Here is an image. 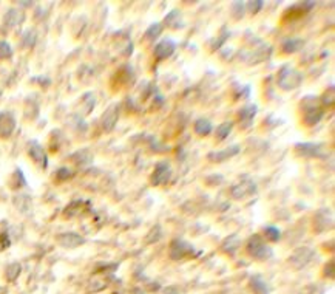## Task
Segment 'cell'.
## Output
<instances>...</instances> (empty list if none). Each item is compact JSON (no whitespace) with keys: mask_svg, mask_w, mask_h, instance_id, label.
I'll return each instance as SVG.
<instances>
[{"mask_svg":"<svg viewBox=\"0 0 335 294\" xmlns=\"http://www.w3.org/2000/svg\"><path fill=\"white\" fill-rule=\"evenodd\" d=\"M162 237V231H161V226L159 225H156L155 228H151L150 229V232L147 234V237H145V243H148V245H151V243H156L159 239Z\"/></svg>","mask_w":335,"mask_h":294,"instance_id":"obj_37","label":"cell"},{"mask_svg":"<svg viewBox=\"0 0 335 294\" xmlns=\"http://www.w3.org/2000/svg\"><path fill=\"white\" fill-rule=\"evenodd\" d=\"M303 79H304V76H303V73L300 72V70H297L295 67L286 64V65H283L280 70H278L276 86H278V89H281L283 92H294L303 84Z\"/></svg>","mask_w":335,"mask_h":294,"instance_id":"obj_2","label":"cell"},{"mask_svg":"<svg viewBox=\"0 0 335 294\" xmlns=\"http://www.w3.org/2000/svg\"><path fill=\"white\" fill-rule=\"evenodd\" d=\"M73 177H74V171L68 169V167H61V169H58V172H56V180L58 181H67Z\"/></svg>","mask_w":335,"mask_h":294,"instance_id":"obj_38","label":"cell"},{"mask_svg":"<svg viewBox=\"0 0 335 294\" xmlns=\"http://www.w3.org/2000/svg\"><path fill=\"white\" fill-rule=\"evenodd\" d=\"M36 40H37V33H36V30H33V28L26 30L22 34V45L25 48H33L36 45Z\"/></svg>","mask_w":335,"mask_h":294,"instance_id":"obj_33","label":"cell"},{"mask_svg":"<svg viewBox=\"0 0 335 294\" xmlns=\"http://www.w3.org/2000/svg\"><path fill=\"white\" fill-rule=\"evenodd\" d=\"M241 245V240H240V237L236 235V234H233V235H230V237H227V239L222 242V246H221V249L224 251V253H227V254H235V251L238 249V246Z\"/></svg>","mask_w":335,"mask_h":294,"instance_id":"obj_26","label":"cell"},{"mask_svg":"<svg viewBox=\"0 0 335 294\" xmlns=\"http://www.w3.org/2000/svg\"><path fill=\"white\" fill-rule=\"evenodd\" d=\"M270 53H272V47L264 45V47L258 48L255 53H252L249 56V59H252L249 64H258V62H263V61H268L270 58Z\"/></svg>","mask_w":335,"mask_h":294,"instance_id":"obj_24","label":"cell"},{"mask_svg":"<svg viewBox=\"0 0 335 294\" xmlns=\"http://www.w3.org/2000/svg\"><path fill=\"white\" fill-rule=\"evenodd\" d=\"M229 37H230V33H222V34H221V36H219V37L213 42V45H212V51H216L218 48H221L222 45L226 44V40H227Z\"/></svg>","mask_w":335,"mask_h":294,"instance_id":"obj_41","label":"cell"},{"mask_svg":"<svg viewBox=\"0 0 335 294\" xmlns=\"http://www.w3.org/2000/svg\"><path fill=\"white\" fill-rule=\"evenodd\" d=\"M110 277L104 273H96V276L91 279L88 282V291L90 293H97V291H102L108 287V282Z\"/></svg>","mask_w":335,"mask_h":294,"instance_id":"obj_21","label":"cell"},{"mask_svg":"<svg viewBox=\"0 0 335 294\" xmlns=\"http://www.w3.org/2000/svg\"><path fill=\"white\" fill-rule=\"evenodd\" d=\"M28 155H30V158L39 167H42V169H47L48 167V155H47L45 149L42 147L37 141L30 143V146H28Z\"/></svg>","mask_w":335,"mask_h":294,"instance_id":"obj_15","label":"cell"},{"mask_svg":"<svg viewBox=\"0 0 335 294\" xmlns=\"http://www.w3.org/2000/svg\"><path fill=\"white\" fill-rule=\"evenodd\" d=\"M323 146L325 144H318V143H297L295 155L303 158H322L325 155Z\"/></svg>","mask_w":335,"mask_h":294,"instance_id":"obj_8","label":"cell"},{"mask_svg":"<svg viewBox=\"0 0 335 294\" xmlns=\"http://www.w3.org/2000/svg\"><path fill=\"white\" fill-rule=\"evenodd\" d=\"M23 20H25V11L20 9V8H9L8 12L5 14V17H3L5 25L9 26V28L20 25Z\"/></svg>","mask_w":335,"mask_h":294,"instance_id":"obj_20","label":"cell"},{"mask_svg":"<svg viewBox=\"0 0 335 294\" xmlns=\"http://www.w3.org/2000/svg\"><path fill=\"white\" fill-rule=\"evenodd\" d=\"M332 228H334V215L331 209L323 207L317 211V214L314 215V231L317 234H323Z\"/></svg>","mask_w":335,"mask_h":294,"instance_id":"obj_7","label":"cell"},{"mask_svg":"<svg viewBox=\"0 0 335 294\" xmlns=\"http://www.w3.org/2000/svg\"><path fill=\"white\" fill-rule=\"evenodd\" d=\"M56 240H58V243L62 248H68V249L82 246L83 243H85V239H83L80 234H76V232H64V234H59L58 237H56Z\"/></svg>","mask_w":335,"mask_h":294,"instance_id":"obj_18","label":"cell"},{"mask_svg":"<svg viewBox=\"0 0 335 294\" xmlns=\"http://www.w3.org/2000/svg\"><path fill=\"white\" fill-rule=\"evenodd\" d=\"M230 12H232L233 19H236V20L243 19L244 17V12H246V3L244 2H233Z\"/></svg>","mask_w":335,"mask_h":294,"instance_id":"obj_36","label":"cell"},{"mask_svg":"<svg viewBox=\"0 0 335 294\" xmlns=\"http://www.w3.org/2000/svg\"><path fill=\"white\" fill-rule=\"evenodd\" d=\"M9 246H11V239H9L8 232L5 231V232L0 234V251H5V249H8Z\"/></svg>","mask_w":335,"mask_h":294,"instance_id":"obj_43","label":"cell"},{"mask_svg":"<svg viewBox=\"0 0 335 294\" xmlns=\"http://www.w3.org/2000/svg\"><path fill=\"white\" fill-rule=\"evenodd\" d=\"M12 54H14V51H12V47H11L9 42L0 40V61H8V59H11Z\"/></svg>","mask_w":335,"mask_h":294,"instance_id":"obj_34","label":"cell"},{"mask_svg":"<svg viewBox=\"0 0 335 294\" xmlns=\"http://www.w3.org/2000/svg\"><path fill=\"white\" fill-rule=\"evenodd\" d=\"M318 99H320V104H322L323 108L334 107V104H335V89H334V86H331L329 89H326L325 93L320 96Z\"/></svg>","mask_w":335,"mask_h":294,"instance_id":"obj_29","label":"cell"},{"mask_svg":"<svg viewBox=\"0 0 335 294\" xmlns=\"http://www.w3.org/2000/svg\"><path fill=\"white\" fill-rule=\"evenodd\" d=\"M323 276L326 277V279H334V259H331L329 262H326L325 263V267H323Z\"/></svg>","mask_w":335,"mask_h":294,"instance_id":"obj_42","label":"cell"},{"mask_svg":"<svg viewBox=\"0 0 335 294\" xmlns=\"http://www.w3.org/2000/svg\"><path fill=\"white\" fill-rule=\"evenodd\" d=\"M298 294H323V288L320 285H308V287H304Z\"/></svg>","mask_w":335,"mask_h":294,"instance_id":"obj_40","label":"cell"},{"mask_svg":"<svg viewBox=\"0 0 335 294\" xmlns=\"http://www.w3.org/2000/svg\"><path fill=\"white\" fill-rule=\"evenodd\" d=\"M132 294H145V291H144L142 288L136 287V288H133V290H132Z\"/></svg>","mask_w":335,"mask_h":294,"instance_id":"obj_45","label":"cell"},{"mask_svg":"<svg viewBox=\"0 0 335 294\" xmlns=\"http://www.w3.org/2000/svg\"><path fill=\"white\" fill-rule=\"evenodd\" d=\"M300 107H301V122L304 127H315L325 116V108L320 104V99L312 95L304 96L300 102Z\"/></svg>","mask_w":335,"mask_h":294,"instance_id":"obj_1","label":"cell"},{"mask_svg":"<svg viewBox=\"0 0 335 294\" xmlns=\"http://www.w3.org/2000/svg\"><path fill=\"white\" fill-rule=\"evenodd\" d=\"M12 188L14 189H20V188H23V186H26V178L23 177V172L20 171V169H16L14 171V174H12Z\"/></svg>","mask_w":335,"mask_h":294,"instance_id":"obj_35","label":"cell"},{"mask_svg":"<svg viewBox=\"0 0 335 294\" xmlns=\"http://www.w3.org/2000/svg\"><path fill=\"white\" fill-rule=\"evenodd\" d=\"M91 211V203L85 201V200H74L69 204H67V207L64 209L62 215L65 218H74V217H80L85 215Z\"/></svg>","mask_w":335,"mask_h":294,"instance_id":"obj_12","label":"cell"},{"mask_svg":"<svg viewBox=\"0 0 335 294\" xmlns=\"http://www.w3.org/2000/svg\"><path fill=\"white\" fill-rule=\"evenodd\" d=\"M235 127V122L233 121H224L222 124H219L216 127V132H215V138L216 141H224L226 138H229V135L232 133Z\"/></svg>","mask_w":335,"mask_h":294,"instance_id":"obj_25","label":"cell"},{"mask_svg":"<svg viewBox=\"0 0 335 294\" xmlns=\"http://www.w3.org/2000/svg\"><path fill=\"white\" fill-rule=\"evenodd\" d=\"M179 17H181V11L179 9H172L167 16L164 17V25L169 26V28H179L181 25L178 23L179 22Z\"/></svg>","mask_w":335,"mask_h":294,"instance_id":"obj_32","label":"cell"},{"mask_svg":"<svg viewBox=\"0 0 335 294\" xmlns=\"http://www.w3.org/2000/svg\"><path fill=\"white\" fill-rule=\"evenodd\" d=\"M246 6H247L249 12H250V14H254V16H255V14H258V12L263 9L264 2H263V0H254V2H247Z\"/></svg>","mask_w":335,"mask_h":294,"instance_id":"obj_39","label":"cell"},{"mask_svg":"<svg viewBox=\"0 0 335 294\" xmlns=\"http://www.w3.org/2000/svg\"><path fill=\"white\" fill-rule=\"evenodd\" d=\"M240 152H241V147L238 144H232V146L222 149V150H216V152L207 153V160L210 161V163H222V161L236 157Z\"/></svg>","mask_w":335,"mask_h":294,"instance_id":"obj_16","label":"cell"},{"mask_svg":"<svg viewBox=\"0 0 335 294\" xmlns=\"http://www.w3.org/2000/svg\"><path fill=\"white\" fill-rule=\"evenodd\" d=\"M164 294H179V291H178L175 287H170V288H167V290L164 291Z\"/></svg>","mask_w":335,"mask_h":294,"instance_id":"obj_44","label":"cell"},{"mask_svg":"<svg viewBox=\"0 0 335 294\" xmlns=\"http://www.w3.org/2000/svg\"><path fill=\"white\" fill-rule=\"evenodd\" d=\"M162 30H164V25H162V23H159V22L151 23V25L147 28V31H145V34H144V39H145L147 42H153V40L158 39V37L162 34Z\"/></svg>","mask_w":335,"mask_h":294,"instance_id":"obj_28","label":"cell"},{"mask_svg":"<svg viewBox=\"0 0 335 294\" xmlns=\"http://www.w3.org/2000/svg\"><path fill=\"white\" fill-rule=\"evenodd\" d=\"M116 78H119V81H121L122 84H129V82H133V81H134V72H133L132 65H129V64L122 65V67H121V68L118 70V73H116Z\"/></svg>","mask_w":335,"mask_h":294,"instance_id":"obj_27","label":"cell"},{"mask_svg":"<svg viewBox=\"0 0 335 294\" xmlns=\"http://www.w3.org/2000/svg\"><path fill=\"white\" fill-rule=\"evenodd\" d=\"M20 273H22L20 263L12 262V263L8 265L6 270H5V277H6V281H8V282H16L17 279H19V276H20Z\"/></svg>","mask_w":335,"mask_h":294,"instance_id":"obj_30","label":"cell"},{"mask_svg":"<svg viewBox=\"0 0 335 294\" xmlns=\"http://www.w3.org/2000/svg\"><path fill=\"white\" fill-rule=\"evenodd\" d=\"M172 174H173V171H172V166H170L169 161L164 160V161L156 163L155 171H153L151 178H150L151 186H164V185H167L172 180Z\"/></svg>","mask_w":335,"mask_h":294,"instance_id":"obj_6","label":"cell"},{"mask_svg":"<svg viewBox=\"0 0 335 294\" xmlns=\"http://www.w3.org/2000/svg\"><path fill=\"white\" fill-rule=\"evenodd\" d=\"M193 130H195V133H197L198 136H208V135L212 133V130H213V125H212V122L208 121V119L200 118V119L195 121Z\"/></svg>","mask_w":335,"mask_h":294,"instance_id":"obj_22","label":"cell"},{"mask_svg":"<svg viewBox=\"0 0 335 294\" xmlns=\"http://www.w3.org/2000/svg\"><path fill=\"white\" fill-rule=\"evenodd\" d=\"M258 113V105L257 104H247L244 107L240 108L238 111V122H240V127L241 129H247L252 125L254 122V118L257 116Z\"/></svg>","mask_w":335,"mask_h":294,"instance_id":"obj_17","label":"cell"},{"mask_svg":"<svg viewBox=\"0 0 335 294\" xmlns=\"http://www.w3.org/2000/svg\"><path fill=\"white\" fill-rule=\"evenodd\" d=\"M119 119V104H111L101 116V125L105 132H111Z\"/></svg>","mask_w":335,"mask_h":294,"instance_id":"obj_14","label":"cell"},{"mask_svg":"<svg viewBox=\"0 0 335 294\" xmlns=\"http://www.w3.org/2000/svg\"><path fill=\"white\" fill-rule=\"evenodd\" d=\"M257 192H258L257 183H254L252 180L240 181V183H236L230 189V194H232V197L235 200H243L246 197H252V195H255Z\"/></svg>","mask_w":335,"mask_h":294,"instance_id":"obj_9","label":"cell"},{"mask_svg":"<svg viewBox=\"0 0 335 294\" xmlns=\"http://www.w3.org/2000/svg\"><path fill=\"white\" fill-rule=\"evenodd\" d=\"M304 39L301 37H289L281 44V53L283 54H295L304 48Z\"/></svg>","mask_w":335,"mask_h":294,"instance_id":"obj_19","label":"cell"},{"mask_svg":"<svg viewBox=\"0 0 335 294\" xmlns=\"http://www.w3.org/2000/svg\"><path fill=\"white\" fill-rule=\"evenodd\" d=\"M249 287L255 294H268L269 293V287L266 284V281L261 276H252L249 281Z\"/></svg>","mask_w":335,"mask_h":294,"instance_id":"obj_23","label":"cell"},{"mask_svg":"<svg viewBox=\"0 0 335 294\" xmlns=\"http://www.w3.org/2000/svg\"><path fill=\"white\" fill-rule=\"evenodd\" d=\"M246 253L252 259L260 260V262H266V260H269L273 256L272 248L268 245V242L264 240L263 235H260V234H254V235H250L247 239V242H246Z\"/></svg>","mask_w":335,"mask_h":294,"instance_id":"obj_3","label":"cell"},{"mask_svg":"<svg viewBox=\"0 0 335 294\" xmlns=\"http://www.w3.org/2000/svg\"><path fill=\"white\" fill-rule=\"evenodd\" d=\"M314 6H315L314 2H301V3H295V5L289 6V8L284 11V14H283V17H281V19H283V22H294V20H297V19L306 16V14H308Z\"/></svg>","mask_w":335,"mask_h":294,"instance_id":"obj_10","label":"cell"},{"mask_svg":"<svg viewBox=\"0 0 335 294\" xmlns=\"http://www.w3.org/2000/svg\"><path fill=\"white\" fill-rule=\"evenodd\" d=\"M315 251L309 246H300L297 249L292 251V254L287 259V263L294 270H303L314 260Z\"/></svg>","mask_w":335,"mask_h":294,"instance_id":"obj_5","label":"cell"},{"mask_svg":"<svg viewBox=\"0 0 335 294\" xmlns=\"http://www.w3.org/2000/svg\"><path fill=\"white\" fill-rule=\"evenodd\" d=\"M175 50H176V42L169 37H165L155 45V48H153V56H155L156 61H165V59L172 58Z\"/></svg>","mask_w":335,"mask_h":294,"instance_id":"obj_11","label":"cell"},{"mask_svg":"<svg viewBox=\"0 0 335 294\" xmlns=\"http://www.w3.org/2000/svg\"><path fill=\"white\" fill-rule=\"evenodd\" d=\"M266 242H270V243H276L281 240V231L280 228L276 226H266L264 228V237H263Z\"/></svg>","mask_w":335,"mask_h":294,"instance_id":"obj_31","label":"cell"},{"mask_svg":"<svg viewBox=\"0 0 335 294\" xmlns=\"http://www.w3.org/2000/svg\"><path fill=\"white\" fill-rule=\"evenodd\" d=\"M16 116L11 111H0V139H8L16 130Z\"/></svg>","mask_w":335,"mask_h":294,"instance_id":"obj_13","label":"cell"},{"mask_svg":"<svg viewBox=\"0 0 335 294\" xmlns=\"http://www.w3.org/2000/svg\"><path fill=\"white\" fill-rule=\"evenodd\" d=\"M201 253L198 251H195V246L183 239H173L170 242V246H169V257L175 262L178 260H183L186 257H197L200 256Z\"/></svg>","mask_w":335,"mask_h":294,"instance_id":"obj_4","label":"cell"}]
</instances>
